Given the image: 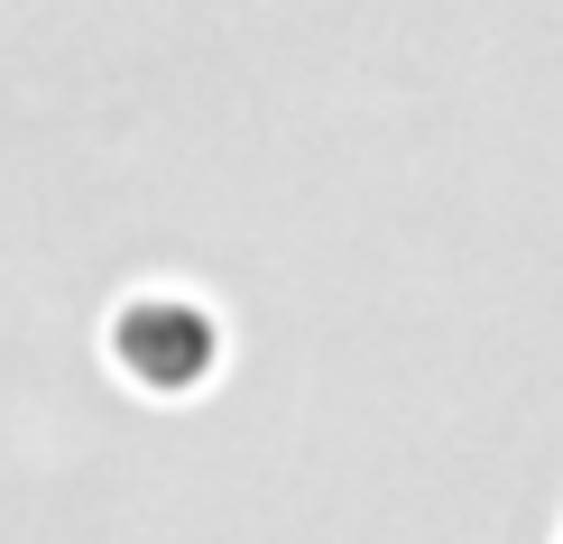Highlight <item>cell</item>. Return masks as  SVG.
<instances>
[{"mask_svg": "<svg viewBox=\"0 0 563 544\" xmlns=\"http://www.w3.org/2000/svg\"><path fill=\"white\" fill-rule=\"evenodd\" d=\"M554 544H563V535H554Z\"/></svg>", "mask_w": 563, "mask_h": 544, "instance_id": "2", "label": "cell"}, {"mask_svg": "<svg viewBox=\"0 0 563 544\" xmlns=\"http://www.w3.org/2000/svg\"><path fill=\"white\" fill-rule=\"evenodd\" d=\"M111 360H121L139 388L176 397V388H203L222 369V323L203 296L185 287H139L121 314H111Z\"/></svg>", "mask_w": 563, "mask_h": 544, "instance_id": "1", "label": "cell"}]
</instances>
